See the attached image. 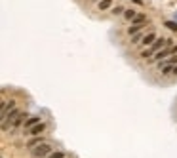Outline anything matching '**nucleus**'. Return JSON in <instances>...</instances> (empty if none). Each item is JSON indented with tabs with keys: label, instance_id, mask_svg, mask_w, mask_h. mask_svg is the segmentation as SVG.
Listing matches in <instances>:
<instances>
[{
	"label": "nucleus",
	"instance_id": "1",
	"mask_svg": "<svg viewBox=\"0 0 177 158\" xmlns=\"http://www.w3.org/2000/svg\"><path fill=\"white\" fill-rule=\"evenodd\" d=\"M33 154H34L36 158L49 156V154H52V147H49L48 143H44V145H40V147H36V149H33Z\"/></svg>",
	"mask_w": 177,
	"mask_h": 158
},
{
	"label": "nucleus",
	"instance_id": "2",
	"mask_svg": "<svg viewBox=\"0 0 177 158\" xmlns=\"http://www.w3.org/2000/svg\"><path fill=\"white\" fill-rule=\"evenodd\" d=\"M166 44H168V38H156V42L150 46V52H153V54H158V52L166 46Z\"/></svg>",
	"mask_w": 177,
	"mask_h": 158
},
{
	"label": "nucleus",
	"instance_id": "3",
	"mask_svg": "<svg viewBox=\"0 0 177 158\" xmlns=\"http://www.w3.org/2000/svg\"><path fill=\"white\" fill-rule=\"evenodd\" d=\"M13 107H15V101H2V120H6V116L10 115V109L13 110Z\"/></svg>",
	"mask_w": 177,
	"mask_h": 158
},
{
	"label": "nucleus",
	"instance_id": "4",
	"mask_svg": "<svg viewBox=\"0 0 177 158\" xmlns=\"http://www.w3.org/2000/svg\"><path fill=\"white\" fill-rule=\"evenodd\" d=\"M173 52H177V46L175 48H169V50H160L158 54H154V59L156 61H162V59H166L169 54H173Z\"/></svg>",
	"mask_w": 177,
	"mask_h": 158
},
{
	"label": "nucleus",
	"instance_id": "5",
	"mask_svg": "<svg viewBox=\"0 0 177 158\" xmlns=\"http://www.w3.org/2000/svg\"><path fill=\"white\" fill-rule=\"evenodd\" d=\"M44 130H46V124H42V122H40V124L33 126V128H31V130H29L27 133H29V135H34V137H38V135H40V133H42Z\"/></svg>",
	"mask_w": 177,
	"mask_h": 158
},
{
	"label": "nucleus",
	"instance_id": "6",
	"mask_svg": "<svg viewBox=\"0 0 177 158\" xmlns=\"http://www.w3.org/2000/svg\"><path fill=\"white\" fill-rule=\"evenodd\" d=\"M154 42H156V34H154V33H148V34L143 36V46H148V48H150Z\"/></svg>",
	"mask_w": 177,
	"mask_h": 158
},
{
	"label": "nucleus",
	"instance_id": "7",
	"mask_svg": "<svg viewBox=\"0 0 177 158\" xmlns=\"http://www.w3.org/2000/svg\"><path fill=\"white\" fill-rule=\"evenodd\" d=\"M40 145H44V139L40 137V135H38V137H33V139L27 143V147H31V149H36V147H40Z\"/></svg>",
	"mask_w": 177,
	"mask_h": 158
},
{
	"label": "nucleus",
	"instance_id": "8",
	"mask_svg": "<svg viewBox=\"0 0 177 158\" xmlns=\"http://www.w3.org/2000/svg\"><path fill=\"white\" fill-rule=\"evenodd\" d=\"M27 116H29V115H27V112H19V116L15 118V122H13L12 126H13V128H17V126H21L23 122H27Z\"/></svg>",
	"mask_w": 177,
	"mask_h": 158
},
{
	"label": "nucleus",
	"instance_id": "9",
	"mask_svg": "<svg viewBox=\"0 0 177 158\" xmlns=\"http://www.w3.org/2000/svg\"><path fill=\"white\" fill-rule=\"evenodd\" d=\"M36 124H40V116H31V118H27V122H25V128L31 130V128L36 126Z\"/></svg>",
	"mask_w": 177,
	"mask_h": 158
},
{
	"label": "nucleus",
	"instance_id": "10",
	"mask_svg": "<svg viewBox=\"0 0 177 158\" xmlns=\"http://www.w3.org/2000/svg\"><path fill=\"white\" fill-rule=\"evenodd\" d=\"M112 8V0H101L99 2V10L103 12V10H111Z\"/></svg>",
	"mask_w": 177,
	"mask_h": 158
},
{
	"label": "nucleus",
	"instance_id": "11",
	"mask_svg": "<svg viewBox=\"0 0 177 158\" xmlns=\"http://www.w3.org/2000/svg\"><path fill=\"white\" fill-rule=\"evenodd\" d=\"M141 27H143V25H132V27L128 29V34H130V36H133V34H137V33L141 31Z\"/></svg>",
	"mask_w": 177,
	"mask_h": 158
},
{
	"label": "nucleus",
	"instance_id": "12",
	"mask_svg": "<svg viewBox=\"0 0 177 158\" xmlns=\"http://www.w3.org/2000/svg\"><path fill=\"white\" fill-rule=\"evenodd\" d=\"M124 17H126V19H132V21H133V19L137 17V13H135V10H126V12H124Z\"/></svg>",
	"mask_w": 177,
	"mask_h": 158
},
{
	"label": "nucleus",
	"instance_id": "13",
	"mask_svg": "<svg viewBox=\"0 0 177 158\" xmlns=\"http://www.w3.org/2000/svg\"><path fill=\"white\" fill-rule=\"evenodd\" d=\"M168 29H171V31H177V23H175V21H166V23H164Z\"/></svg>",
	"mask_w": 177,
	"mask_h": 158
},
{
	"label": "nucleus",
	"instance_id": "14",
	"mask_svg": "<svg viewBox=\"0 0 177 158\" xmlns=\"http://www.w3.org/2000/svg\"><path fill=\"white\" fill-rule=\"evenodd\" d=\"M141 23H145V15H137L133 19V25H141Z\"/></svg>",
	"mask_w": 177,
	"mask_h": 158
},
{
	"label": "nucleus",
	"instance_id": "15",
	"mask_svg": "<svg viewBox=\"0 0 177 158\" xmlns=\"http://www.w3.org/2000/svg\"><path fill=\"white\" fill-rule=\"evenodd\" d=\"M48 158H65V154H63V152H59V150H55V152H52V154H49Z\"/></svg>",
	"mask_w": 177,
	"mask_h": 158
},
{
	"label": "nucleus",
	"instance_id": "16",
	"mask_svg": "<svg viewBox=\"0 0 177 158\" xmlns=\"http://www.w3.org/2000/svg\"><path fill=\"white\" fill-rule=\"evenodd\" d=\"M111 12H112L114 15H118V13H124V8H122V6H114V8H112Z\"/></svg>",
	"mask_w": 177,
	"mask_h": 158
},
{
	"label": "nucleus",
	"instance_id": "17",
	"mask_svg": "<svg viewBox=\"0 0 177 158\" xmlns=\"http://www.w3.org/2000/svg\"><path fill=\"white\" fill-rule=\"evenodd\" d=\"M132 42H133V44H137V42H143L141 34H139V33H137V34H133V36H132Z\"/></svg>",
	"mask_w": 177,
	"mask_h": 158
},
{
	"label": "nucleus",
	"instance_id": "18",
	"mask_svg": "<svg viewBox=\"0 0 177 158\" xmlns=\"http://www.w3.org/2000/svg\"><path fill=\"white\" fill-rule=\"evenodd\" d=\"M148 55H153V52H150V50H145V52L141 54V57H148Z\"/></svg>",
	"mask_w": 177,
	"mask_h": 158
},
{
	"label": "nucleus",
	"instance_id": "19",
	"mask_svg": "<svg viewBox=\"0 0 177 158\" xmlns=\"http://www.w3.org/2000/svg\"><path fill=\"white\" fill-rule=\"evenodd\" d=\"M173 74H175V76H177V65H175V67H173Z\"/></svg>",
	"mask_w": 177,
	"mask_h": 158
}]
</instances>
